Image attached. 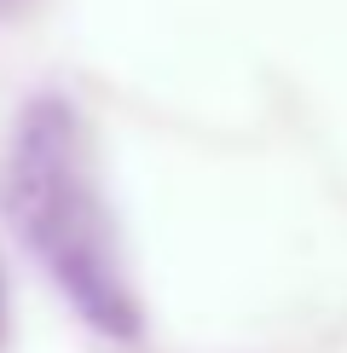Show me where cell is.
<instances>
[{"label":"cell","mask_w":347,"mask_h":353,"mask_svg":"<svg viewBox=\"0 0 347 353\" xmlns=\"http://www.w3.org/2000/svg\"><path fill=\"white\" fill-rule=\"evenodd\" d=\"M12 220L98 330H134V301L116 272L110 214L98 203V180L70 105H35L23 116L12 145Z\"/></svg>","instance_id":"obj_1"}]
</instances>
